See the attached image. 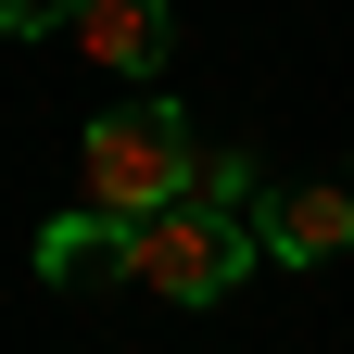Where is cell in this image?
<instances>
[{
    "label": "cell",
    "instance_id": "1",
    "mask_svg": "<svg viewBox=\"0 0 354 354\" xmlns=\"http://www.w3.org/2000/svg\"><path fill=\"white\" fill-rule=\"evenodd\" d=\"M190 177H203V140H190V114L165 88H140V102L76 127V203L114 215V228H152L165 203H190Z\"/></svg>",
    "mask_w": 354,
    "mask_h": 354
},
{
    "label": "cell",
    "instance_id": "2",
    "mask_svg": "<svg viewBox=\"0 0 354 354\" xmlns=\"http://www.w3.org/2000/svg\"><path fill=\"white\" fill-rule=\"evenodd\" d=\"M241 266H266V241L228 228V215H203V203H165L152 228H127V291L177 304V317L228 304V291H241Z\"/></svg>",
    "mask_w": 354,
    "mask_h": 354
},
{
    "label": "cell",
    "instance_id": "3",
    "mask_svg": "<svg viewBox=\"0 0 354 354\" xmlns=\"http://www.w3.org/2000/svg\"><path fill=\"white\" fill-rule=\"evenodd\" d=\"M253 241H266V266H329V253H354V177H279Z\"/></svg>",
    "mask_w": 354,
    "mask_h": 354
},
{
    "label": "cell",
    "instance_id": "4",
    "mask_svg": "<svg viewBox=\"0 0 354 354\" xmlns=\"http://www.w3.org/2000/svg\"><path fill=\"white\" fill-rule=\"evenodd\" d=\"M76 51L102 64V76H127V88H152L165 76V51H177V26H165V0H76Z\"/></svg>",
    "mask_w": 354,
    "mask_h": 354
},
{
    "label": "cell",
    "instance_id": "5",
    "mask_svg": "<svg viewBox=\"0 0 354 354\" xmlns=\"http://www.w3.org/2000/svg\"><path fill=\"white\" fill-rule=\"evenodd\" d=\"M38 279H51V291H102V279H127V228H114V215H51V228H38Z\"/></svg>",
    "mask_w": 354,
    "mask_h": 354
},
{
    "label": "cell",
    "instance_id": "6",
    "mask_svg": "<svg viewBox=\"0 0 354 354\" xmlns=\"http://www.w3.org/2000/svg\"><path fill=\"white\" fill-rule=\"evenodd\" d=\"M190 203H203V215H228V228H266V165H253V152H203Z\"/></svg>",
    "mask_w": 354,
    "mask_h": 354
},
{
    "label": "cell",
    "instance_id": "7",
    "mask_svg": "<svg viewBox=\"0 0 354 354\" xmlns=\"http://www.w3.org/2000/svg\"><path fill=\"white\" fill-rule=\"evenodd\" d=\"M51 26H76V0H0V38H51Z\"/></svg>",
    "mask_w": 354,
    "mask_h": 354
},
{
    "label": "cell",
    "instance_id": "8",
    "mask_svg": "<svg viewBox=\"0 0 354 354\" xmlns=\"http://www.w3.org/2000/svg\"><path fill=\"white\" fill-rule=\"evenodd\" d=\"M342 177H354V165H342Z\"/></svg>",
    "mask_w": 354,
    "mask_h": 354
}]
</instances>
